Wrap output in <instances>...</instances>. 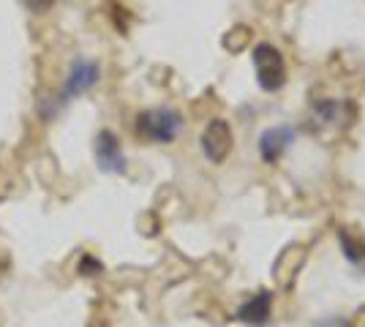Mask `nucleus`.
<instances>
[{
  "label": "nucleus",
  "instance_id": "nucleus-2",
  "mask_svg": "<svg viewBox=\"0 0 365 327\" xmlns=\"http://www.w3.org/2000/svg\"><path fill=\"white\" fill-rule=\"evenodd\" d=\"M101 82V66L93 58H76L68 68V74L63 79V88L55 95V104H52V112H58L61 107L71 104L79 95L91 93L93 88Z\"/></svg>",
  "mask_w": 365,
  "mask_h": 327
},
{
  "label": "nucleus",
  "instance_id": "nucleus-9",
  "mask_svg": "<svg viewBox=\"0 0 365 327\" xmlns=\"http://www.w3.org/2000/svg\"><path fill=\"white\" fill-rule=\"evenodd\" d=\"M341 249H344V256L349 259L351 265H363L365 262V251H360V246H354L346 232H341Z\"/></svg>",
  "mask_w": 365,
  "mask_h": 327
},
{
  "label": "nucleus",
  "instance_id": "nucleus-6",
  "mask_svg": "<svg viewBox=\"0 0 365 327\" xmlns=\"http://www.w3.org/2000/svg\"><path fill=\"white\" fill-rule=\"evenodd\" d=\"M294 137H297V131H294L292 125H273V128H264L262 137H259V158H262L264 164H275V161L292 147Z\"/></svg>",
  "mask_w": 365,
  "mask_h": 327
},
{
  "label": "nucleus",
  "instance_id": "nucleus-1",
  "mask_svg": "<svg viewBox=\"0 0 365 327\" xmlns=\"http://www.w3.org/2000/svg\"><path fill=\"white\" fill-rule=\"evenodd\" d=\"M185 128V120L178 109L172 107H153L139 112L134 120V131L139 140L153 142V145H172Z\"/></svg>",
  "mask_w": 365,
  "mask_h": 327
},
{
  "label": "nucleus",
  "instance_id": "nucleus-10",
  "mask_svg": "<svg viewBox=\"0 0 365 327\" xmlns=\"http://www.w3.org/2000/svg\"><path fill=\"white\" fill-rule=\"evenodd\" d=\"M311 327H351L349 316H322Z\"/></svg>",
  "mask_w": 365,
  "mask_h": 327
},
{
  "label": "nucleus",
  "instance_id": "nucleus-7",
  "mask_svg": "<svg viewBox=\"0 0 365 327\" xmlns=\"http://www.w3.org/2000/svg\"><path fill=\"white\" fill-rule=\"evenodd\" d=\"M270 313H273V292L259 289L257 295L248 297L243 306L237 308V319H240L243 325L264 327L270 322Z\"/></svg>",
  "mask_w": 365,
  "mask_h": 327
},
{
  "label": "nucleus",
  "instance_id": "nucleus-4",
  "mask_svg": "<svg viewBox=\"0 0 365 327\" xmlns=\"http://www.w3.org/2000/svg\"><path fill=\"white\" fill-rule=\"evenodd\" d=\"M199 147H202V153H205V158L210 164H221L232 153V147H235L232 125L224 118H213L210 123L205 125L202 137H199Z\"/></svg>",
  "mask_w": 365,
  "mask_h": 327
},
{
  "label": "nucleus",
  "instance_id": "nucleus-11",
  "mask_svg": "<svg viewBox=\"0 0 365 327\" xmlns=\"http://www.w3.org/2000/svg\"><path fill=\"white\" fill-rule=\"evenodd\" d=\"M22 3H25V9L33 11V14H46L55 0H22Z\"/></svg>",
  "mask_w": 365,
  "mask_h": 327
},
{
  "label": "nucleus",
  "instance_id": "nucleus-8",
  "mask_svg": "<svg viewBox=\"0 0 365 327\" xmlns=\"http://www.w3.org/2000/svg\"><path fill=\"white\" fill-rule=\"evenodd\" d=\"M341 101H335V98H322V101H317L314 104V115L319 118V123L324 125H335L338 120H341Z\"/></svg>",
  "mask_w": 365,
  "mask_h": 327
},
{
  "label": "nucleus",
  "instance_id": "nucleus-3",
  "mask_svg": "<svg viewBox=\"0 0 365 327\" xmlns=\"http://www.w3.org/2000/svg\"><path fill=\"white\" fill-rule=\"evenodd\" d=\"M251 61L257 68V82L264 93H278L287 85V61L281 55V49L262 41L251 52Z\"/></svg>",
  "mask_w": 365,
  "mask_h": 327
},
{
  "label": "nucleus",
  "instance_id": "nucleus-5",
  "mask_svg": "<svg viewBox=\"0 0 365 327\" xmlns=\"http://www.w3.org/2000/svg\"><path fill=\"white\" fill-rule=\"evenodd\" d=\"M93 156H96L98 170L107 172V175H125V172H128V161H125L120 140H118V134L109 131V128H104V131L96 134Z\"/></svg>",
  "mask_w": 365,
  "mask_h": 327
}]
</instances>
